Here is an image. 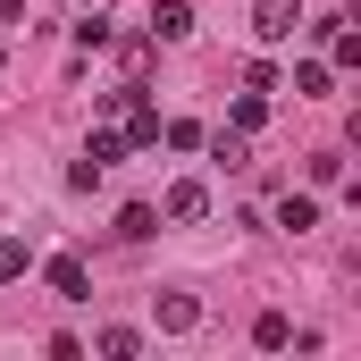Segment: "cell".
Instances as JSON below:
<instances>
[{
	"mask_svg": "<svg viewBox=\"0 0 361 361\" xmlns=\"http://www.w3.org/2000/svg\"><path fill=\"white\" fill-rule=\"evenodd\" d=\"M261 118H269V92H244V101H235V135H252Z\"/></svg>",
	"mask_w": 361,
	"mask_h": 361,
	"instance_id": "7c38bea8",
	"label": "cell"
},
{
	"mask_svg": "<svg viewBox=\"0 0 361 361\" xmlns=\"http://www.w3.org/2000/svg\"><path fill=\"white\" fill-rule=\"evenodd\" d=\"M152 227H160V210H152V202H126V210H118V235H126V244H143Z\"/></svg>",
	"mask_w": 361,
	"mask_h": 361,
	"instance_id": "ba28073f",
	"label": "cell"
},
{
	"mask_svg": "<svg viewBox=\"0 0 361 361\" xmlns=\"http://www.w3.org/2000/svg\"><path fill=\"white\" fill-rule=\"evenodd\" d=\"M277 227H286V235H311V227H319V202H311V193H286V202H277Z\"/></svg>",
	"mask_w": 361,
	"mask_h": 361,
	"instance_id": "8992f818",
	"label": "cell"
},
{
	"mask_svg": "<svg viewBox=\"0 0 361 361\" xmlns=\"http://www.w3.org/2000/svg\"><path fill=\"white\" fill-rule=\"evenodd\" d=\"M25 261H34V252H25L17 235H0V286H17V277H25Z\"/></svg>",
	"mask_w": 361,
	"mask_h": 361,
	"instance_id": "8fae6325",
	"label": "cell"
},
{
	"mask_svg": "<svg viewBox=\"0 0 361 361\" xmlns=\"http://www.w3.org/2000/svg\"><path fill=\"white\" fill-rule=\"evenodd\" d=\"M311 185H345V152H311Z\"/></svg>",
	"mask_w": 361,
	"mask_h": 361,
	"instance_id": "2e32d148",
	"label": "cell"
},
{
	"mask_svg": "<svg viewBox=\"0 0 361 361\" xmlns=\"http://www.w3.org/2000/svg\"><path fill=\"white\" fill-rule=\"evenodd\" d=\"M152 311H160V328H169V336H185V328H202V302H193V294H160Z\"/></svg>",
	"mask_w": 361,
	"mask_h": 361,
	"instance_id": "5b68a950",
	"label": "cell"
},
{
	"mask_svg": "<svg viewBox=\"0 0 361 361\" xmlns=\"http://www.w3.org/2000/svg\"><path fill=\"white\" fill-rule=\"evenodd\" d=\"M294 92H302V101H319V92H328V68H319V59H302V68H294Z\"/></svg>",
	"mask_w": 361,
	"mask_h": 361,
	"instance_id": "5bb4252c",
	"label": "cell"
},
{
	"mask_svg": "<svg viewBox=\"0 0 361 361\" xmlns=\"http://www.w3.org/2000/svg\"><path fill=\"white\" fill-rule=\"evenodd\" d=\"M252 345H261V353H286V345H294V319H286V311H261V319H252Z\"/></svg>",
	"mask_w": 361,
	"mask_h": 361,
	"instance_id": "52a82bcc",
	"label": "cell"
},
{
	"mask_svg": "<svg viewBox=\"0 0 361 361\" xmlns=\"http://www.w3.org/2000/svg\"><path fill=\"white\" fill-rule=\"evenodd\" d=\"M85 160H92V169H109V160H126V135H109V126H101V135L85 143Z\"/></svg>",
	"mask_w": 361,
	"mask_h": 361,
	"instance_id": "9c48e42d",
	"label": "cell"
},
{
	"mask_svg": "<svg viewBox=\"0 0 361 361\" xmlns=\"http://www.w3.org/2000/svg\"><path fill=\"white\" fill-rule=\"evenodd\" d=\"M185 34H193V8L185 0H160L152 8V42H185Z\"/></svg>",
	"mask_w": 361,
	"mask_h": 361,
	"instance_id": "277c9868",
	"label": "cell"
},
{
	"mask_svg": "<svg viewBox=\"0 0 361 361\" xmlns=\"http://www.w3.org/2000/svg\"><path fill=\"white\" fill-rule=\"evenodd\" d=\"M101 353H109V361H135V353H143V336H135V328H101Z\"/></svg>",
	"mask_w": 361,
	"mask_h": 361,
	"instance_id": "30bf717a",
	"label": "cell"
},
{
	"mask_svg": "<svg viewBox=\"0 0 361 361\" xmlns=\"http://www.w3.org/2000/svg\"><path fill=\"white\" fill-rule=\"evenodd\" d=\"M202 143H210V160H227V169H252V160H244V135H202Z\"/></svg>",
	"mask_w": 361,
	"mask_h": 361,
	"instance_id": "4fadbf2b",
	"label": "cell"
},
{
	"mask_svg": "<svg viewBox=\"0 0 361 361\" xmlns=\"http://www.w3.org/2000/svg\"><path fill=\"white\" fill-rule=\"evenodd\" d=\"M42 277H51V294H59V302H85V294H92V277H85V261H76V252H59Z\"/></svg>",
	"mask_w": 361,
	"mask_h": 361,
	"instance_id": "3957f363",
	"label": "cell"
},
{
	"mask_svg": "<svg viewBox=\"0 0 361 361\" xmlns=\"http://www.w3.org/2000/svg\"><path fill=\"white\" fill-rule=\"evenodd\" d=\"M169 219H177V227H193V219H210V185H202V177L169 185Z\"/></svg>",
	"mask_w": 361,
	"mask_h": 361,
	"instance_id": "7a4b0ae2",
	"label": "cell"
},
{
	"mask_svg": "<svg viewBox=\"0 0 361 361\" xmlns=\"http://www.w3.org/2000/svg\"><path fill=\"white\" fill-rule=\"evenodd\" d=\"M294 25H302V0H252V34L261 42H294Z\"/></svg>",
	"mask_w": 361,
	"mask_h": 361,
	"instance_id": "6da1fadb",
	"label": "cell"
},
{
	"mask_svg": "<svg viewBox=\"0 0 361 361\" xmlns=\"http://www.w3.org/2000/svg\"><path fill=\"white\" fill-rule=\"evenodd\" d=\"M0 68H8V42H0Z\"/></svg>",
	"mask_w": 361,
	"mask_h": 361,
	"instance_id": "e0dca14e",
	"label": "cell"
},
{
	"mask_svg": "<svg viewBox=\"0 0 361 361\" xmlns=\"http://www.w3.org/2000/svg\"><path fill=\"white\" fill-rule=\"evenodd\" d=\"M160 135H169V152H202V126H193V118H169Z\"/></svg>",
	"mask_w": 361,
	"mask_h": 361,
	"instance_id": "9a60e30c",
	"label": "cell"
}]
</instances>
